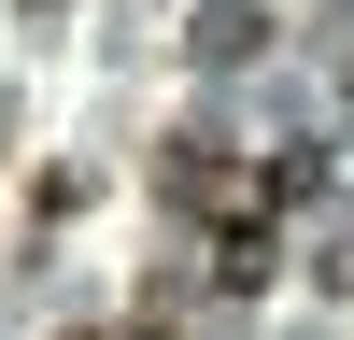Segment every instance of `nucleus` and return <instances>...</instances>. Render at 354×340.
Here are the masks:
<instances>
[{"label": "nucleus", "instance_id": "f257e3e1", "mask_svg": "<svg viewBox=\"0 0 354 340\" xmlns=\"http://www.w3.org/2000/svg\"><path fill=\"white\" fill-rule=\"evenodd\" d=\"M85 340H170V312H128V326H85Z\"/></svg>", "mask_w": 354, "mask_h": 340}]
</instances>
